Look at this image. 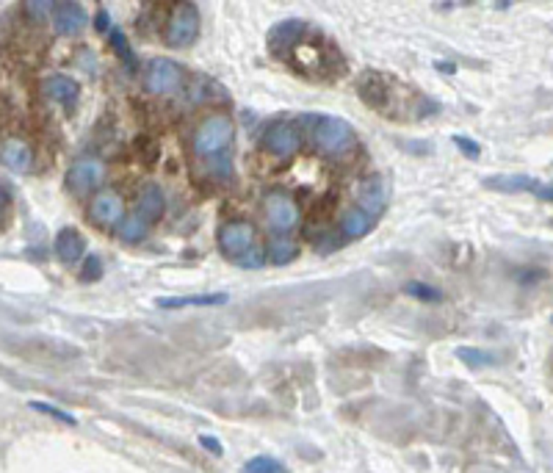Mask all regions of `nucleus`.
I'll list each match as a JSON object with an SVG mask.
<instances>
[{
    "label": "nucleus",
    "instance_id": "f257e3e1",
    "mask_svg": "<svg viewBox=\"0 0 553 473\" xmlns=\"http://www.w3.org/2000/svg\"><path fill=\"white\" fill-rule=\"evenodd\" d=\"M307 122V136L316 147V152L324 158H346L357 149V131L343 119V116H332V114H321V116H305Z\"/></svg>",
    "mask_w": 553,
    "mask_h": 473
},
{
    "label": "nucleus",
    "instance_id": "0eeeda50",
    "mask_svg": "<svg viewBox=\"0 0 553 473\" xmlns=\"http://www.w3.org/2000/svg\"><path fill=\"white\" fill-rule=\"evenodd\" d=\"M216 241H219V249H222L227 258L238 260V258H244L249 249L258 246V230H255L252 222L232 219V222H225V225L219 227Z\"/></svg>",
    "mask_w": 553,
    "mask_h": 473
},
{
    "label": "nucleus",
    "instance_id": "9b49d317",
    "mask_svg": "<svg viewBox=\"0 0 553 473\" xmlns=\"http://www.w3.org/2000/svg\"><path fill=\"white\" fill-rule=\"evenodd\" d=\"M0 164L8 172H14V175L31 172V166H34V149H31V144L25 142V139H20V136L3 139V144H0Z\"/></svg>",
    "mask_w": 553,
    "mask_h": 473
},
{
    "label": "nucleus",
    "instance_id": "ddd939ff",
    "mask_svg": "<svg viewBox=\"0 0 553 473\" xmlns=\"http://www.w3.org/2000/svg\"><path fill=\"white\" fill-rule=\"evenodd\" d=\"M357 95H360V100H363L368 108L387 114L390 89H387V81H385L379 72H363V75H360V81H357Z\"/></svg>",
    "mask_w": 553,
    "mask_h": 473
},
{
    "label": "nucleus",
    "instance_id": "20e7f679",
    "mask_svg": "<svg viewBox=\"0 0 553 473\" xmlns=\"http://www.w3.org/2000/svg\"><path fill=\"white\" fill-rule=\"evenodd\" d=\"M185 84V72L183 67L178 64V61H172V58H152L149 64H147V69H144V89L149 92V95H175V92H180Z\"/></svg>",
    "mask_w": 553,
    "mask_h": 473
},
{
    "label": "nucleus",
    "instance_id": "7ed1b4c3",
    "mask_svg": "<svg viewBox=\"0 0 553 473\" xmlns=\"http://www.w3.org/2000/svg\"><path fill=\"white\" fill-rule=\"evenodd\" d=\"M199 34V8L194 3H178L166 20V28H164V42L169 48L180 50L194 45Z\"/></svg>",
    "mask_w": 553,
    "mask_h": 473
},
{
    "label": "nucleus",
    "instance_id": "2eb2a0df",
    "mask_svg": "<svg viewBox=\"0 0 553 473\" xmlns=\"http://www.w3.org/2000/svg\"><path fill=\"white\" fill-rule=\"evenodd\" d=\"M53 249H55V258L67 266H75L78 260L86 258V238L81 236L75 227H64L58 230V236L53 241Z\"/></svg>",
    "mask_w": 553,
    "mask_h": 473
},
{
    "label": "nucleus",
    "instance_id": "6e6552de",
    "mask_svg": "<svg viewBox=\"0 0 553 473\" xmlns=\"http://www.w3.org/2000/svg\"><path fill=\"white\" fill-rule=\"evenodd\" d=\"M102 180H105V164L97 161V158H81V161H75V164L69 166L67 178H64L67 189L72 191L75 196L92 194L94 189L102 186Z\"/></svg>",
    "mask_w": 553,
    "mask_h": 473
},
{
    "label": "nucleus",
    "instance_id": "1a4fd4ad",
    "mask_svg": "<svg viewBox=\"0 0 553 473\" xmlns=\"http://www.w3.org/2000/svg\"><path fill=\"white\" fill-rule=\"evenodd\" d=\"M354 199H357L354 208L366 211L368 216H373L379 222L382 213L387 211V180L382 175H371L366 180H360L357 189H354Z\"/></svg>",
    "mask_w": 553,
    "mask_h": 473
},
{
    "label": "nucleus",
    "instance_id": "412c9836",
    "mask_svg": "<svg viewBox=\"0 0 553 473\" xmlns=\"http://www.w3.org/2000/svg\"><path fill=\"white\" fill-rule=\"evenodd\" d=\"M296 255H299V246H296L291 238H288V236H274V238H272V244H269L266 260H272L274 266H285V263H291Z\"/></svg>",
    "mask_w": 553,
    "mask_h": 473
},
{
    "label": "nucleus",
    "instance_id": "c9c22d12",
    "mask_svg": "<svg viewBox=\"0 0 553 473\" xmlns=\"http://www.w3.org/2000/svg\"><path fill=\"white\" fill-rule=\"evenodd\" d=\"M437 69H443V72H454L457 67H454V64H448V61H440V64H437Z\"/></svg>",
    "mask_w": 553,
    "mask_h": 473
},
{
    "label": "nucleus",
    "instance_id": "f8f14e48",
    "mask_svg": "<svg viewBox=\"0 0 553 473\" xmlns=\"http://www.w3.org/2000/svg\"><path fill=\"white\" fill-rule=\"evenodd\" d=\"M302 36H305V22L302 20H282V22H276L274 28H272V34H269V50H272V55L285 58L288 53H293V50L299 48Z\"/></svg>",
    "mask_w": 553,
    "mask_h": 473
},
{
    "label": "nucleus",
    "instance_id": "4be33fe9",
    "mask_svg": "<svg viewBox=\"0 0 553 473\" xmlns=\"http://www.w3.org/2000/svg\"><path fill=\"white\" fill-rule=\"evenodd\" d=\"M147 230H149L147 222H141L136 213H128V216L116 225V238L125 241V244H138L141 238L147 236Z\"/></svg>",
    "mask_w": 553,
    "mask_h": 473
},
{
    "label": "nucleus",
    "instance_id": "c756f323",
    "mask_svg": "<svg viewBox=\"0 0 553 473\" xmlns=\"http://www.w3.org/2000/svg\"><path fill=\"white\" fill-rule=\"evenodd\" d=\"M235 263H238L241 269H260V266L266 263V252H263L260 246H255V249H249L244 258H238Z\"/></svg>",
    "mask_w": 553,
    "mask_h": 473
},
{
    "label": "nucleus",
    "instance_id": "393cba45",
    "mask_svg": "<svg viewBox=\"0 0 553 473\" xmlns=\"http://www.w3.org/2000/svg\"><path fill=\"white\" fill-rule=\"evenodd\" d=\"M241 473H288V468H285L279 460H274V457L260 454V457H252V460L241 468Z\"/></svg>",
    "mask_w": 553,
    "mask_h": 473
},
{
    "label": "nucleus",
    "instance_id": "f704fd0d",
    "mask_svg": "<svg viewBox=\"0 0 553 473\" xmlns=\"http://www.w3.org/2000/svg\"><path fill=\"white\" fill-rule=\"evenodd\" d=\"M94 25H97V31H102V34H108V31H111V20H108V11H105V8H100V11H97Z\"/></svg>",
    "mask_w": 553,
    "mask_h": 473
},
{
    "label": "nucleus",
    "instance_id": "5701e85b",
    "mask_svg": "<svg viewBox=\"0 0 553 473\" xmlns=\"http://www.w3.org/2000/svg\"><path fill=\"white\" fill-rule=\"evenodd\" d=\"M108 42H111V48L116 50V55L122 58L125 69H128V72H136L138 61H136V55H133V48H131V42H128V36H125L119 28H111V31H108Z\"/></svg>",
    "mask_w": 553,
    "mask_h": 473
},
{
    "label": "nucleus",
    "instance_id": "c85d7f7f",
    "mask_svg": "<svg viewBox=\"0 0 553 473\" xmlns=\"http://www.w3.org/2000/svg\"><path fill=\"white\" fill-rule=\"evenodd\" d=\"M53 8H55V3H50V0H31V3H25L28 17H31V20H36V22H42Z\"/></svg>",
    "mask_w": 553,
    "mask_h": 473
},
{
    "label": "nucleus",
    "instance_id": "39448f33",
    "mask_svg": "<svg viewBox=\"0 0 553 473\" xmlns=\"http://www.w3.org/2000/svg\"><path fill=\"white\" fill-rule=\"evenodd\" d=\"M260 144L276 161H291L302 149V131H299V125H293L288 119H279V122H272L263 131Z\"/></svg>",
    "mask_w": 553,
    "mask_h": 473
},
{
    "label": "nucleus",
    "instance_id": "9d476101",
    "mask_svg": "<svg viewBox=\"0 0 553 473\" xmlns=\"http://www.w3.org/2000/svg\"><path fill=\"white\" fill-rule=\"evenodd\" d=\"M125 219V202L114 189H102L89 202V222L97 227H116Z\"/></svg>",
    "mask_w": 553,
    "mask_h": 473
},
{
    "label": "nucleus",
    "instance_id": "6ab92c4d",
    "mask_svg": "<svg viewBox=\"0 0 553 473\" xmlns=\"http://www.w3.org/2000/svg\"><path fill=\"white\" fill-rule=\"evenodd\" d=\"M227 293H194V296H175V299H158V307L178 310V307H216L227 305Z\"/></svg>",
    "mask_w": 553,
    "mask_h": 473
},
{
    "label": "nucleus",
    "instance_id": "4468645a",
    "mask_svg": "<svg viewBox=\"0 0 553 473\" xmlns=\"http://www.w3.org/2000/svg\"><path fill=\"white\" fill-rule=\"evenodd\" d=\"M86 22H89V17H86V8L81 3H72V0L55 3V8H53V28H55V34H64V36L78 34V31H84Z\"/></svg>",
    "mask_w": 553,
    "mask_h": 473
},
{
    "label": "nucleus",
    "instance_id": "423d86ee",
    "mask_svg": "<svg viewBox=\"0 0 553 473\" xmlns=\"http://www.w3.org/2000/svg\"><path fill=\"white\" fill-rule=\"evenodd\" d=\"M263 213H266V222L274 230V236H288L299 225V205L285 191L274 189L263 196Z\"/></svg>",
    "mask_w": 553,
    "mask_h": 473
},
{
    "label": "nucleus",
    "instance_id": "b1692460",
    "mask_svg": "<svg viewBox=\"0 0 553 473\" xmlns=\"http://www.w3.org/2000/svg\"><path fill=\"white\" fill-rule=\"evenodd\" d=\"M457 357H460L465 366H470V368H487V366H495L498 363V357L493 352H487V349H470V346H460L457 349Z\"/></svg>",
    "mask_w": 553,
    "mask_h": 473
},
{
    "label": "nucleus",
    "instance_id": "a211bd4d",
    "mask_svg": "<svg viewBox=\"0 0 553 473\" xmlns=\"http://www.w3.org/2000/svg\"><path fill=\"white\" fill-rule=\"evenodd\" d=\"M373 227H376V219L368 216L366 211H360V208H349V211L340 216V236L349 238V241L368 236Z\"/></svg>",
    "mask_w": 553,
    "mask_h": 473
},
{
    "label": "nucleus",
    "instance_id": "72a5a7b5",
    "mask_svg": "<svg viewBox=\"0 0 553 473\" xmlns=\"http://www.w3.org/2000/svg\"><path fill=\"white\" fill-rule=\"evenodd\" d=\"M531 194L540 196V199H545V202H553V183H537Z\"/></svg>",
    "mask_w": 553,
    "mask_h": 473
},
{
    "label": "nucleus",
    "instance_id": "2f4dec72",
    "mask_svg": "<svg viewBox=\"0 0 553 473\" xmlns=\"http://www.w3.org/2000/svg\"><path fill=\"white\" fill-rule=\"evenodd\" d=\"M199 446H202L205 451H211L213 457H222V454H225V446H222L213 434H199Z\"/></svg>",
    "mask_w": 553,
    "mask_h": 473
},
{
    "label": "nucleus",
    "instance_id": "bb28decb",
    "mask_svg": "<svg viewBox=\"0 0 553 473\" xmlns=\"http://www.w3.org/2000/svg\"><path fill=\"white\" fill-rule=\"evenodd\" d=\"M31 407H34L36 413H45V415H50V418H55V421H61V424H67V426L78 424L75 415H69V413H64V410H58V407H53V404H47V401H31Z\"/></svg>",
    "mask_w": 553,
    "mask_h": 473
},
{
    "label": "nucleus",
    "instance_id": "a878e982",
    "mask_svg": "<svg viewBox=\"0 0 553 473\" xmlns=\"http://www.w3.org/2000/svg\"><path fill=\"white\" fill-rule=\"evenodd\" d=\"M404 293H410V296L420 299V302H443V291L440 288H434V285L429 283H420V280H413V283L404 285Z\"/></svg>",
    "mask_w": 553,
    "mask_h": 473
},
{
    "label": "nucleus",
    "instance_id": "dca6fc26",
    "mask_svg": "<svg viewBox=\"0 0 553 473\" xmlns=\"http://www.w3.org/2000/svg\"><path fill=\"white\" fill-rule=\"evenodd\" d=\"M164 211H166V199H164V191L158 189L155 183H147L144 189L138 191V199H136V213L141 222H147L149 227L164 216Z\"/></svg>",
    "mask_w": 553,
    "mask_h": 473
},
{
    "label": "nucleus",
    "instance_id": "7c9ffc66",
    "mask_svg": "<svg viewBox=\"0 0 553 473\" xmlns=\"http://www.w3.org/2000/svg\"><path fill=\"white\" fill-rule=\"evenodd\" d=\"M451 142H454V147L460 149L465 158H470V161H476V158L481 155V147L473 142V139H467V136H460V133H457V136H454Z\"/></svg>",
    "mask_w": 553,
    "mask_h": 473
},
{
    "label": "nucleus",
    "instance_id": "473e14b6",
    "mask_svg": "<svg viewBox=\"0 0 553 473\" xmlns=\"http://www.w3.org/2000/svg\"><path fill=\"white\" fill-rule=\"evenodd\" d=\"M8 211H11V194H8L6 186L0 183V222L8 216Z\"/></svg>",
    "mask_w": 553,
    "mask_h": 473
},
{
    "label": "nucleus",
    "instance_id": "f03ea898",
    "mask_svg": "<svg viewBox=\"0 0 553 473\" xmlns=\"http://www.w3.org/2000/svg\"><path fill=\"white\" fill-rule=\"evenodd\" d=\"M235 142V125L227 114H211L205 116L194 133H191V152L199 161H213L227 155L230 144Z\"/></svg>",
    "mask_w": 553,
    "mask_h": 473
},
{
    "label": "nucleus",
    "instance_id": "f3484780",
    "mask_svg": "<svg viewBox=\"0 0 553 473\" xmlns=\"http://www.w3.org/2000/svg\"><path fill=\"white\" fill-rule=\"evenodd\" d=\"M42 95L47 100H53V102L72 105L78 100V95H81V86L69 75H47L45 81H42Z\"/></svg>",
    "mask_w": 553,
    "mask_h": 473
},
{
    "label": "nucleus",
    "instance_id": "cd10ccee",
    "mask_svg": "<svg viewBox=\"0 0 553 473\" xmlns=\"http://www.w3.org/2000/svg\"><path fill=\"white\" fill-rule=\"evenodd\" d=\"M100 274H102V260L97 255H86L81 263V277L86 283H94V280H100Z\"/></svg>",
    "mask_w": 553,
    "mask_h": 473
},
{
    "label": "nucleus",
    "instance_id": "aec40b11",
    "mask_svg": "<svg viewBox=\"0 0 553 473\" xmlns=\"http://www.w3.org/2000/svg\"><path fill=\"white\" fill-rule=\"evenodd\" d=\"M540 180L531 178V175H493V178H484V186L493 191H507V194H517V191H534Z\"/></svg>",
    "mask_w": 553,
    "mask_h": 473
}]
</instances>
